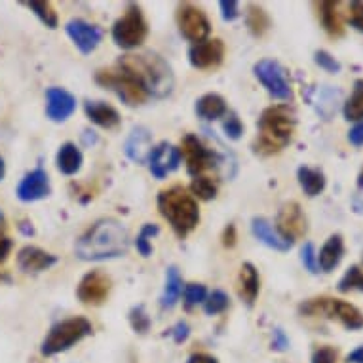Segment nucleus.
<instances>
[{
    "mask_svg": "<svg viewBox=\"0 0 363 363\" xmlns=\"http://www.w3.org/2000/svg\"><path fill=\"white\" fill-rule=\"evenodd\" d=\"M128 247L130 236L124 225L116 219H101L80 236L74 251L82 261H105L120 257Z\"/></svg>",
    "mask_w": 363,
    "mask_h": 363,
    "instance_id": "obj_1",
    "label": "nucleus"
},
{
    "mask_svg": "<svg viewBox=\"0 0 363 363\" xmlns=\"http://www.w3.org/2000/svg\"><path fill=\"white\" fill-rule=\"evenodd\" d=\"M118 69L128 72L131 78H135L139 86L147 91V96L162 99L172 94L175 78H173L172 67L167 65L160 55L152 52L124 55L118 61Z\"/></svg>",
    "mask_w": 363,
    "mask_h": 363,
    "instance_id": "obj_2",
    "label": "nucleus"
},
{
    "mask_svg": "<svg viewBox=\"0 0 363 363\" xmlns=\"http://www.w3.org/2000/svg\"><path fill=\"white\" fill-rule=\"evenodd\" d=\"M257 125H259V139L255 143V150L261 155H274L291 143L297 118L291 108L278 105L267 108L261 114Z\"/></svg>",
    "mask_w": 363,
    "mask_h": 363,
    "instance_id": "obj_3",
    "label": "nucleus"
},
{
    "mask_svg": "<svg viewBox=\"0 0 363 363\" xmlns=\"http://www.w3.org/2000/svg\"><path fill=\"white\" fill-rule=\"evenodd\" d=\"M158 209L162 217L169 220L175 234L181 238L192 233L200 220L196 200L183 186H172L167 191H162L158 194Z\"/></svg>",
    "mask_w": 363,
    "mask_h": 363,
    "instance_id": "obj_4",
    "label": "nucleus"
},
{
    "mask_svg": "<svg viewBox=\"0 0 363 363\" xmlns=\"http://www.w3.org/2000/svg\"><path fill=\"white\" fill-rule=\"evenodd\" d=\"M91 331H94V328L86 318H71V320L57 323V325L52 328L48 337L42 342V354L44 356H54V354L69 350L71 346L80 342L84 337L91 335Z\"/></svg>",
    "mask_w": 363,
    "mask_h": 363,
    "instance_id": "obj_5",
    "label": "nucleus"
},
{
    "mask_svg": "<svg viewBox=\"0 0 363 363\" xmlns=\"http://www.w3.org/2000/svg\"><path fill=\"white\" fill-rule=\"evenodd\" d=\"M303 314H325L333 320H339L346 329L357 331L363 328V314L350 303L339 298H312L308 303L301 304Z\"/></svg>",
    "mask_w": 363,
    "mask_h": 363,
    "instance_id": "obj_6",
    "label": "nucleus"
},
{
    "mask_svg": "<svg viewBox=\"0 0 363 363\" xmlns=\"http://www.w3.org/2000/svg\"><path fill=\"white\" fill-rule=\"evenodd\" d=\"M149 27L145 21L143 13L138 6H130L124 18H120L113 27V38L120 48L133 50L141 46L147 38Z\"/></svg>",
    "mask_w": 363,
    "mask_h": 363,
    "instance_id": "obj_7",
    "label": "nucleus"
},
{
    "mask_svg": "<svg viewBox=\"0 0 363 363\" xmlns=\"http://www.w3.org/2000/svg\"><path fill=\"white\" fill-rule=\"evenodd\" d=\"M96 80L105 88L113 89L114 94L130 107H138L147 101V91L138 84L135 78H131L128 72L122 69L118 71H99L97 72Z\"/></svg>",
    "mask_w": 363,
    "mask_h": 363,
    "instance_id": "obj_8",
    "label": "nucleus"
},
{
    "mask_svg": "<svg viewBox=\"0 0 363 363\" xmlns=\"http://www.w3.org/2000/svg\"><path fill=\"white\" fill-rule=\"evenodd\" d=\"M255 77L268 89V94L280 101H291L293 89L291 84L287 82L284 67L274 60H262L255 65Z\"/></svg>",
    "mask_w": 363,
    "mask_h": 363,
    "instance_id": "obj_9",
    "label": "nucleus"
},
{
    "mask_svg": "<svg viewBox=\"0 0 363 363\" xmlns=\"http://www.w3.org/2000/svg\"><path fill=\"white\" fill-rule=\"evenodd\" d=\"M177 25L181 35L192 42H203L211 33V25L206 13L192 4H181L177 10Z\"/></svg>",
    "mask_w": 363,
    "mask_h": 363,
    "instance_id": "obj_10",
    "label": "nucleus"
},
{
    "mask_svg": "<svg viewBox=\"0 0 363 363\" xmlns=\"http://www.w3.org/2000/svg\"><path fill=\"white\" fill-rule=\"evenodd\" d=\"M186 162V169L194 177H200L206 169L213 167L217 164V155L213 150H209L206 145L194 135H186L181 143V150H179Z\"/></svg>",
    "mask_w": 363,
    "mask_h": 363,
    "instance_id": "obj_11",
    "label": "nucleus"
},
{
    "mask_svg": "<svg viewBox=\"0 0 363 363\" xmlns=\"http://www.w3.org/2000/svg\"><path fill=\"white\" fill-rule=\"evenodd\" d=\"M108 291H111V278L99 270H91L82 278L77 295L84 304L97 306L108 297Z\"/></svg>",
    "mask_w": 363,
    "mask_h": 363,
    "instance_id": "obj_12",
    "label": "nucleus"
},
{
    "mask_svg": "<svg viewBox=\"0 0 363 363\" xmlns=\"http://www.w3.org/2000/svg\"><path fill=\"white\" fill-rule=\"evenodd\" d=\"M276 230L289 242H295L297 238H303L306 234V219H304L303 209L297 202L286 203L278 213V226Z\"/></svg>",
    "mask_w": 363,
    "mask_h": 363,
    "instance_id": "obj_13",
    "label": "nucleus"
},
{
    "mask_svg": "<svg viewBox=\"0 0 363 363\" xmlns=\"http://www.w3.org/2000/svg\"><path fill=\"white\" fill-rule=\"evenodd\" d=\"M65 29L67 35L71 36L72 42L77 44V48L82 54H91L99 46V42H101V29L96 27V25L86 23L82 19H71Z\"/></svg>",
    "mask_w": 363,
    "mask_h": 363,
    "instance_id": "obj_14",
    "label": "nucleus"
},
{
    "mask_svg": "<svg viewBox=\"0 0 363 363\" xmlns=\"http://www.w3.org/2000/svg\"><path fill=\"white\" fill-rule=\"evenodd\" d=\"M179 162H181V152L169 143H160L158 147L150 150L149 155L150 172L158 179H164L167 173L177 169Z\"/></svg>",
    "mask_w": 363,
    "mask_h": 363,
    "instance_id": "obj_15",
    "label": "nucleus"
},
{
    "mask_svg": "<svg viewBox=\"0 0 363 363\" xmlns=\"http://www.w3.org/2000/svg\"><path fill=\"white\" fill-rule=\"evenodd\" d=\"M225 55V46L220 40H203L198 42L189 52V60H191L192 67L196 69H211L217 67L223 61Z\"/></svg>",
    "mask_w": 363,
    "mask_h": 363,
    "instance_id": "obj_16",
    "label": "nucleus"
},
{
    "mask_svg": "<svg viewBox=\"0 0 363 363\" xmlns=\"http://www.w3.org/2000/svg\"><path fill=\"white\" fill-rule=\"evenodd\" d=\"M50 194V179L44 169H35L18 186V198L23 202H36Z\"/></svg>",
    "mask_w": 363,
    "mask_h": 363,
    "instance_id": "obj_17",
    "label": "nucleus"
},
{
    "mask_svg": "<svg viewBox=\"0 0 363 363\" xmlns=\"http://www.w3.org/2000/svg\"><path fill=\"white\" fill-rule=\"evenodd\" d=\"M48 97V105H46V113L54 122H63L77 111V99L61 88H50L46 91Z\"/></svg>",
    "mask_w": 363,
    "mask_h": 363,
    "instance_id": "obj_18",
    "label": "nucleus"
},
{
    "mask_svg": "<svg viewBox=\"0 0 363 363\" xmlns=\"http://www.w3.org/2000/svg\"><path fill=\"white\" fill-rule=\"evenodd\" d=\"M251 230H253L257 240H261L262 244L268 245V247H272V250L276 251L291 250L293 242L284 238V236L276 230L274 226L270 225V220H267L264 217H255V219L251 220Z\"/></svg>",
    "mask_w": 363,
    "mask_h": 363,
    "instance_id": "obj_19",
    "label": "nucleus"
},
{
    "mask_svg": "<svg viewBox=\"0 0 363 363\" xmlns=\"http://www.w3.org/2000/svg\"><path fill=\"white\" fill-rule=\"evenodd\" d=\"M57 262V257L50 255L46 251L27 245L18 253V264L23 272H42L48 270L50 267H54Z\"/></svg>",
    "mask_w": 363,
    "mask_h": 363,
    "instance_id": "obj_20",
    "label": "nucleus"
},
{
    "mask_svg": "<svg viewBox=\"0 0 363 363\" xmlns=\"http://www.w3.org/2000/svg\"><path fill=\"white\" fill-rule=\"evenodd\" d=\"M259 287H261V280H259V272L251 262H244L240 268L238 278V295L247 306H253L259 295Z\"/></svg>",
    "mask_w": 363,
    "mask_h": 363,
    "instance_id": "obj_21",
    "label": "nucleus"
},
{
    "mask_svg": "<svg viewBox=\"0 0 363 363\" xmlns=\"http://www.w3.org/2000/svg\"><path fill=\"white\" fill-rule=\"evenodd\" d=\"M152 139L147 128H135L131 131V135L125 141V155L128 158L138 164H143L149 158L150 150H152Z\"/></svg>",
    "mask_w": 363,
    "mask_h": 363,
    "instance_id": "obj_22",
    "label": "nucleus"
},
{
    "mask_svg": "<svg viewBox=\"0 0 363 363\" xmlns=\"http://www.w3.org/2000/svg\"><path fill=\"white\" fill-rule=\"evenodd\" d=\"M345 255V242L340 234H333L331 238L323 244L320 255H318V267L322 268L323 272H331L337 264L340 262Z\"/></svg>",
    "mask_w": 363,
    "mask_h": 363,
    "instance_id": "obj_23",
    "label": "nucleus"
},
{
    "mask_svg": "<svg viewBox=\"0 0 363 363\" xmlns=\"http://www.w3.org/2000/svg\"><path fill=\"white\" fill-rule=\"evenodd\" d=\"M86 108V114L88 118L94 122V124L101 125V128H107V130H113L120 124V114L116 113V108H113L107 103L101 101H88L84 105Z\"/></svg>",
    "mask_w": 363,
    "mask_h": 363,
    "instance_id": "obj_24",
    "label": "nucleus"
},
{
    "mask_svg": "<svg viewBox=\"0 0 363 363\" xmlns=\"http://www.w3.org/2000/svg\"><path fill=\"white\" fill-rule=\"evenodd\" d=\"M320 10V19H322L323 29L328 30L329 36H342L345 35V27H342V19H340L339 12V2L333 0H323L318 4Z\"/></svg>",
    "mask_w": 363,
    "mask_h": 363,
    "instance_id": "obj_25",
    "label": "nucleus"
},
{
    "mask_svg": "<svg viewBox=\"0 0 363 363\" xmlns=\"http://www.w3.org/2000/svg\"><path fill=\"white\" fill-rule=\"evenodd\" d=\"M196 114L203 120H217L226 114L225 99L217 94H208L196 101Z\"/></svg>",
    "mask_w": 363,
    "mask_h": 363,
    "instance_id": "obj_26",
    "label": "nucleus"
},
{
    "mask_svg": "<svg viewBox=\"0 0 363 363\" xmlns=\"http://www.w3.org/2000/svg\"><path fill=\"white\" fill-rule=\"evenodd\" d=\"M57 167L65 175H74L82 167V152L74 143H65L57 152Z\"/></svg>",
    "mask_w": 363,
    "mask_h": 363,
    "instance_id": "obj_27",
    "label": "nucleus"
},
{
    "mask_svg": "<svg viewBox=\"0 0 363 363\" xmlns=\"http://www.w3.org/2000/svg\"><path fill=\"white\" fill-rule=\"evenodd\" d=\"M298 183L303 186L306 196H318L320 192L325 189V175L320 169H312V167H301L298 169Z\"/></svg>",
    "mask_w": 363,
    "mask_h": 363,
    "instance_id": "obj_28",
    "label": "nucleus"
},
{
    "mask_svg": "<svg viewBox=\"0 0 363 363\" xmlns=\"http://www.w3.org/2000/svg\"><path fill=\"white\" fill-rule=\"evenodd\" d=\"M183 291V280L179 276V270L175 267L167 268V278H166V291L162 295V306L164 308H172L181 297Z\"/></svg>",
    "mask_w": 363,
    "mask_h": 363,
    "instance_id": "obj_29",
    "label": "nucleus"
},
{
    "mask_svg": "<svg viewBox=\"0 0 363 363\" xmlns=\"http://www.w3.org/2000/svg\"><path fill=\"white\" fill-rule=\"evenodd\" d=\"M342 113H345V118L352 120V122L363 120V80L362 78L354 82V91H352V96L348 97V101L345 103Z\"/></svg>",
    "mask_w": 363,
    "mask_h": 363,
    "instance_id": "obj_30",
    "label": "nucleus"
},
{
    "mask_svg": "<svg viewBox=\"0 0 363 363\" xmlns=\"http://www.w3.org/2000/svg\"><path fill=\"white\" fill-rule=\"evenodd\" d=\"M247 27L255 36H262L270 27V19H268L267 12L261 6L251 4L250 12H247Z\"/></svg>",
    "mask_w": 363,
    "mask_h": 363,
    "instance_id": "obj_31",
    "label": "nucleus"
},
{
    "mask_svg": "<svg viewBox=\"0 0 363 363\" xmlns=\"http://www.w3.org/2000/svg\"><path fill=\"white\" fill-rule=\"evenodd\" d=\"M340 293L350 291H363V270L359 267H350L346 270V274L340 278L339 287Z\"/></svg>",
    "mask_w": 363,
    "mask_h": 363,
    "instance_id": "obj_32",
    "label": "nucleus"
},
{
    "mask_svg": "<svg viewBox=\"0 0 363 363\" xmlns=\"http://www.w3.org/2000/svg\"><path fill=\"white\" fill-rule=\"evenodd\" d=\"M27 6L33 10V12L40 18V21L50 29H55L57 27V13L52 8L50 2H38V0H33V2H27Z\"/></svg>",
    "mask_w": 363,
    "mask_h": 363,
    "instance_id": "obj_33",
    "label": "nucleus"
},
{
    "mask_svg": "<svg viewBox=\"0 0 363 363\" xmlns=\"http://www.w3.org/2000/svg\"><path fill=\"white\" fill-rule=\"evenodd\" d=\"M191 191L200 200H211L217 194V185L209 177H196L192 181Z\"/></svg>",
    "mask_w": 363,
    "mask_h": 363,
    "instance_id": "obj_34",
    "label": "nucleus"
},
{
    "mask_svg": "<svg viewBox=\"0 0 363 363\" xmlns=\"http://www.w3.org/2000/svg\"><path fill=\"white\" fill-rule=\"evenodd\" d=\"M228 304H230V298L228 295L223 291H213L206 301V312L208 314H220V312H225L228 308Z\"/></svg>",
    "mask_w": 363,
    "mask_h": 363,
    "instance_id": "obj_35",
    "label": "nucleus"
},
{
    "mask_svg": "<svg viewBox=\"0 0 363 363\" xmlns=\"http://www.w3.org/2000/svg\"><path fill=\"white\" fill-rule=\"evenodd\" d=\"M155 234H158V226L156 225H145L143 228H141L135 245H138L139 253L143 257H150V253H152V245H150L149 238L150 236H155Z\"/></svg>",
    "mask_w": 363,
    "mask_h": 363,
    "instance_id": "obj_36",
    "label": "nucleus"
},
{
    "mask_svg": "<svg viewBox=\"0 0 363 363\" xmlns=\"http://www.w3.org/2000/svg\"><path fill=\"white\" fill-rule=\"evenodd\" d=\"M130 322L131 328L135 329V333H147L150 328V318L147 315L143 306H135L130 312Z\"/></svg>",
    "mask_w": 363,
    "mask_h": 363,
    "instance_id": "obj_37",
    "label": "nucleus"
},
{
    "mask_svg": "<svg viewBox=\"0 0 363 363\" xmlns=\"http://www.w3.org/2000/svg\"><path fill=\"white\" fill-rule=\"evenodd\" d=\"M206 286L202 284H189L185 287V303H186V308H192V306H196V304L203 303L206 301Z\"/></svg>",
    "mask_w": 363,
    "mask_h": 363,
    "instance_id": "obj_38",
    "label": "nucleus"
},
{
    "mask_svg": "<svg viewBox=\"0 0 363 363\" xmlns=\"http://www.w3.org/2000/svg\"><path fill=\"white\" fill-rule=\"evenodd\" d=\"M314 61L318 63V65L322 67L323 71L331 72V74L340 72V63L335 60L333 55L329 54V52H325V50H318V52L314 54Z\"/></svg>",
    "mask_w": 363,
    "mask_h": 363,
    "instance_id": "obj_39",
    "label": "nucleus"
},
{
    "mask_svg": "<svg viewBox=\"0 0 363 363\" xmlns=\"http://www.w3.org/2000/svg\"><path fill=\"white\" fill-rule=\"evenodd\" d=\"M301 261H303L304 268L310 270L312 274H318L320 272V267H318V255L314 253V245L304 244V247L301 250Z\"/></svg>",
    "mask_w": 363,
    "mask_h": 363,
    "instance_id": "obj_40",
    "label": "nucleus"
},
{
    "mask_svg": "<svg viewBox=\"0 0 363 363\" xmlns=\"http://www.w3.org/2000/svg\"><path fill=\"white\" fill-rule=\"evenodd\" d=\"M348 21H350L354 29L363 33V2H359V0L350 2V6H348Z\"/></svg>",
    "mask_w": 363,
    "mask_h": 363,
    "instance_id": "obj_41",
    "label": "nucleus"
},
{
    "mask_svg": "<svg viewBox=\"0 0 363 363\" xmlns=\"http://www.w3.org/2000/svg\"><path fill=\"white\" fill-rule=\"evenodd\" d=\"M312 363H337V350L333 346H320L312 354Z\"/></svg>",
    "mask_w": 363,
    "mask_h": 363,
    "instance_id": "obj_42",
    "label": "nucleus"
},
{
    "mask_svg": "<svg viewBox=\"0 0 363 363\" xmlns=\"http://www.w3.org/2000/svg\"><path fill=\"white\" fill-rule=\"evenodd\" d=\"M223 128H225L226 135L230 139H240L242 131H244V125H242V122H240V118L236 114H230Z\"/></svg>",
    "mask_w": 363,
    "mask_h": 363,
    "instance_id": "obj_43",
    "label": "nucleus"
},
{
    "mask_svg": "<svg viewBox=\"0 0 363 363\" xmlns=\"http://www.w3.org/2000/svg\"><path fill=\"white\" fill-rule=\"evenodd\" d=\"M219 6L225 21H234L240 16V4L236 0H223Z\"/></svg>",
    "mask_w": 363,
    "mask_h": 363,
    "instance_id": "obj_44",
    "label": "nucleus"
},
{
    "mask_svg": "<svg viewBox=\"0 0 363 363\" xmlns=\"http://www.w3.org/2000/svg\"><path fill=\"white\" fill-rule=\"evenodd\" d=\"M289 346V339L286 337V333L281 329H274V339H272V348L274 350H287Z\"/></svg>",
    "mask_w": 363,
    "mask_h": 363,
    "instance_id": "obj_45",
    "label": "nucleus"
},
{
    "mask_svg": "<svg viewBox=\"0 0 363 363\" xmlns=\"http://www.w3.org/2000/svg\"><path fill=\"white\" fill-rule=\"evenodd\" d=\"M348 139H350L352 145H356V147H362V145H363V122H359V124L354 125V128L348 131Z\"/></svg>",
    "mask_w": 363,
    "mask_h": 363,
    "instance_id": "obj_46",
    "label": "nucleus"
},
{
    "mask_svg": "<svg viewBox=\"0 0 363 363\" xmlns=\"http://www.w3.org/2000/svg\"><path fill=\"white\" fill-rule=\"evenodd\" d=\"M172 335H173V339H175V342H183V340L189 337V325L183 322L177 323V325H175V329L172 331Z\"/></svg>",
    "mask_w": 363,
    "mask_h": 363,
    "instance_id": "obj_47",
    "label": "nucleus"
},
{
    "mask_svg": "<svg viewBox=\"0 0 363 363\" xmlns=\"http://www.w3.org/2000/svg\"><path fill=\"white\" fill-rule=\"evenodd\" d=\"M10 250H12V242H10L6 236H0V262L6 261Z\"/></svg>",
    "mask_w": 363,
    "mask_h": 363,
    "instance_id": "obj_48",
    "label": "nucleus"
},
{
    "mask_svg": "<svg viewBox=\"0 0 363 363\" xmlns=\"http://www.w3.org/2000/svg\"><path fill=\"white\" fill-rule=\"evenodd\" d=\"M225 242L223 244L226 245V247H233L234 244H236V230H234L233 225H228V228L225 230Z\"/></svg>",
    "mask_w": 363,
    "mask_h": 363,
    "instance_id": "obj_49",
    "label": "nucleus"
},
{
    "mask_svg": "<svg viewBox=\"0 0 363 363\" xmlns=\"http://www.w3.org/2000/svg\"><path fill=\"white\" fill-rule=\"evenodd\" d=\"M346 363H363V345L357 346L356 350L348 354V357H346Z\"/></svg>",
    "mask_w": 363,
    "mask_h": 363,
    "instance_id": "obj_50",
    "label": "nucleus"
},
{
    "mask_svg": "<svg viewBox=\"0 0 363 363\" xmlns=\"http://www.w3.org/2000/svg\"><path fill=\"white\" fill-rule=\"evenodd\" d=\"M189 363H217V359L208 356V354H194V356H191Z\"/></svg>",
    "mask_w": 363,
    "mask_h": 363,
    "instance_id": "obj_51",
    "label": "nucleus"
},
{
    "mask_svg": "<svg viewBox=\"0 0 363 363\" xmlns=\"http://www.w3.org/2000/svg\"><path fill=\"white\" fill-rule=\"evenodd\" d=\"M354 208H356L357 213H363V192L362 194H357L356 200H354Z\"/></svg>",
    "mask_w": 363,
    "mask_h": 363,
    "instance_id": "obj_52",
    "label": "nucleus"
},
{
    "mask_svg": "<svg viewBox=\"0 0 363 363\" xmlns=\"http://www.w3.org/2000/svg\"><path fill=\"white\" fill-rule=\"evenodd\" d=\"M4 177V162H2V158H0V179Z\"/></svg>",
    "mask_w": 363,
    "mask_h": 363,
    "instance_id": "obj_53",
    "label": "nucleus"
},
{
    "mask_svg": "<svg viewBox=\"0 0 363 363\" xmlns=\"http://www.w3.org/2000/svg\"><path fill=\"white\" fill-rule=\"evenodd\" d=\"M359 186L363 189V169H362V173H359Z\"/></svg>",
    "mask_w": 363,
    "mask_h": 363,
    "instance_id": "obj_54",
    "label": "nucleus"
},
{
    "mask_svg": "<svg viewBox=\"0 0 363 363\" xmlns=\"http://www.w3.org/2000/svg\"><path fill=\"white\" fill-rule=\"evenodd\" d=\"M2 220L4 219H2V213H0V226H2Z\"/></svg>",
    "mask_w": 363,
    "mask_h": 363,
    "instance_id": "obj_55",
    "label": "nucleus"
}]
</instances>
